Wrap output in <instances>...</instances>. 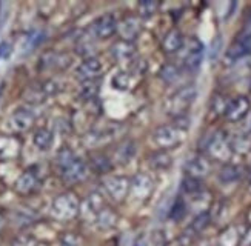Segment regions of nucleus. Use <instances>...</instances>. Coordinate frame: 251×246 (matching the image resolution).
Returning a JSON list of instances; mask_svg holds the SVG:
<instances>
[{"instance_id":"nucleus-1","label":"nucleus","mask_w":251,"mask_h":246,"mask_svg":"<svg viewBox=\"0 0 251 246\" xmlns=\"http://www.w3.org/2000/svg\"><path fill=\"white\" fill-rule=\"evenodd\" d=\"M79 212H80V201L73 192H63V194L57 196L52 200L51 216L56 220L60 222L71 220L75 216H79Z\"/></svg>"},{"instance_id":"nucleus-12","label":"nucleus","mask_w":251,"mask_h":246,"mask_svg":"<svg viewBox=\"0 0 251 246\" xmlns=\"http://www.w3.org/2000/svg\"><path fill=\"white\" fill-rule=\"evenodd\" d=\"M71 63V57L63 52L50 51L40 57V69H63L68 68Z\"/></svg>"},{"instance_id":"nucleus-10","label":"nucleus","mask_w":251,"mask_h":246,"mask_svg":"<svg viewBox=\"0 0 251 246\" xmlns=\"http://www.w3.org/2000/svg\"><path fill=\"white\" fill-rule=\"evenodd\" d=\"M105 208V200L100 192H91V194L86 197L80 203V216L86 222H96V217L99 216V212Z\"/></svg>"},{"instance_id":"nucleus-24","label":"nucleus","mask_w":251,"mask_h":246,"mask_svg":"<svg viewBox=\"0 0 251 246\" xmlns=\"http://www.w3.org/2000/svg\"><path fill=\"white\" fill-rule=\"evenodd\" d=\"M171 156L167 153V151H156V153H152L150 156V165L152 169H156V171H163V169H167L171 166Z\"/></svg>"},{"instance_id":"nucleus-37","label":"nucleus","mask_w":251,"mask_h":246,"mask_svg":"<svg viewBox=\"0 0 251 246\" xmlns=\"http://www.w3.org/2000/svg\"><path fill=\"white\" fill-rule=\"evenodd\" d=\"M5 224H6V216L2 211H0V231L5 228Z\"/></svg>"},{"instance_id":"nucleus-9","label":"nucleus","mask_w":251,"mask_h":246,"mask_svg":"<svg viewBox=\"0 0 251 246\" xmlns=\"http://www.w3.org/2000/svg\"><path fill=\"white\" fill-rule=\"evenodd\" d=\"M34 120H36V117H34V112H32L31 110L19 108L9 115L6 126L9 128V131H13V133H25L32 126Z\"/></svg>"},{"instance_id":"nucleus-14","label":"nucleus","mask_w":251,"mask_h":246,"mask_svg":"<svg viewBox=\"0 0 251 246\" xmlns=\"http://www.w3.org/2000/svg\"><path fill=\"white\" fill-rule=\"evenodd\" d=\"M140 31H142V22L137 16H128L122 22H119L117 33L121 34L122 40L125 42L134 40L140 34Z\"/></svg>"},{"instance_id":"nucleus-7","label":"nucleus","mask_w":251,"mask_h":246,"mask_svg":"<svg viewBox=\"0 0 251 246\" xmlns=\"http://www.w3.org/2000/svg\"><path fill=\"white\" fill-rule=\"evenodd\" d=\"M106 194L116 201H122L128 194L131 188V180L124 176H110L103 181Z\"/></svg>"},{"instance_id":"nucleus-28","label":"nucleus","mask_w":251,"mask_h":246,"mask_svg":"<svg viewBox=\"0 0 251 246\" xmlns=\"http://www.w3.org/2000/svg\"><path fill=\"white\" fill-rule=\"evenodd\" d=\"M91 166H93L94 171H97V173H108V171L113 168L110 158H108L106 156H103V154L93 156L91 157Z\"/></svg>"},{"instance_id":"nucleus-35","label":"nucleus","mask_w":251,"mask_h":246,"mask_svg":"<svg viewBox=\"0 0 251 246\" xmlns=\"http://www.w3.org/2000/svg\"><path fill=\"white\" fill-rule=\"evenodd\" d=\"M156 9H157V3L154 2V0H145V2L139 3V13L144 17L152 16L156 13Z\"/></svg>"},{"instance_id":"nucleus-36","label":"nucleus","mask_w":251,"mask_h":246,"mask_svg":"<svg viewBox=\"0 0 251 246\" xmlns=\"http://www.w3.org/2000/svg\"><path fill=\"white\" fill-rule=\"evenodd\" d=\"M208 222H210V214L203 212V214H201V216L193 222L191 229H194V232H201L206 226V224H208Z\"/></svg>"},{"instance_id":"nucleus-15","label":"nucleus","mask_w":251,"mask_h":246,"mask_svg":"<svg viewBox=\"0 0 251 246\" xmlns=\"http://www.w3.org/2000/svg\"><path fill=\"white\" fill-rule=\"evenodd\" d=\"M210 169H211V165L208 162V158H205L203 156H194L188 158L187 163H185V173L188 174V177H193V179L205 177L210 173Z\"/></svg>"},{"instance_id":"nucleus-34","label":"nucleus","mask_w":251,"mask_h":246,"mask_svg":"<svg viewBox=\"0 0 251 246\" xmlns=\"http://www.w3.org/2000/svg\"><path fill=\"white\" fill-rule=\"evenodd\" d=\"M162 79L165 80L167 83H174L179 79V68L174 65H167L165 68L162 69Z\"/></svg>"},{"instance_id":"nucleus-11","label":"nucleus","mask_w":251,"mask_h":246,"mask_svg":"<svg viewBox=\"0 0 251 246\" xmlns=\"http://www.w3.org/2000/svg\"><path fill=\"white\" fill-rule=\"evenodd\" d=\"M102 69H103V67L99 59L88 57L80 63L77 69H75V76H77V79H80L82 82H91L99 76Z\"/></svg>"},{"instance_id":"nucleus-6","label":"nucleus","mask_w":251,"mask_h":246,"mask_svg":"<svg viewBox=\"0 0 251 246\" xmlns=\"http://www.w3.org/2000/svg\"><path fill=\"white\" fill-rule=\"evenodd\" d=\"M206 153L216 160L228 162L233 154V148L222 133H216L213 137H210L208 145H206Z\"/></svg>"},{"instance_id":"nucleus-3","label":"nucleus","mask_w":251,"mask_h":246,"mask_svg":"<svg viewBox=\"0 0 251 246\" xmlns=\"http://www.w3.org/2000/svg\"><path fill=\"white\" fill-rule=\"evenodd\" d=\"M196 97H198V89H196V87H185L176 91L168 99V111L176 117L185 115V111L194 103Z\"/></svg>"},{"instance_id":"nucleus-13","label":"nucleus","mask_w":251,"mask_h":246,"mask_svg":"<svg viewBox=\"0 0 251 246\" xmlns=\"http://www.w3.org/2000/svg\"><path fill=\"white\" fill-rule=\"evenodd\" d=\"M152 186H154V183H152V180H151L150 176H147V174H136L133 179H131L129 192L136 199L145 200L152 192Z\"/></svg>"},{"instance_id":"nucleus-27","label":"nucleus","mask_w":251,"mask_h":246,"mask_svg":"<svg viewBox=\"0 0 251 246\" xmlns=\"http://www.w3.org/2000/svg\"><path fill=\"white\" fill-rule=\"evenodd\" d=\"M111 85L117 91H126L131 85V74L126 71H117L111 79Z\"/></svg>"},{"instance_id":"nucleus-32","label":"nucleus","mask_w":251,"mask_h":246,"mask_svg":"<svg viewBox=\"0 0 251 246\" xmlns=\"http://www.w3.org/2000/svg\"><path fill=\"white\" fill-rule=\"evenodd\" d=\"M182 188L185 192H188V194H198V192H201V181L199 179H193L187 176L183 179Z\"/></svg>"},{"instance_id":"nucleus-39","label":"nucleus","mask_w":251,"mask_h":246,"mask_svg":"<svg viewBox=\"0 0 251 246\" xmlns=\"http://www.w3.org/2000/svg\"><path fill=\"white\" fill-rule=\"evenodd\" d=\"M250 20H251V17H250Z\"/></svg>"},{"instance_id":"nucleus-18","label":"nucleus","mask_w":251,"mask_h":246,"mask_svg":"<svg viewBox=\"0 0 251 246\" xmlns=\"http://www.w3.org/2000/svg\"><path fill=\"white\" fill-rule=\"evenodd\" d=\"M39 183V177H37V173L34 169H28L25 171L24 174H22L17 181H16V191L22 196H28L31 194L32 191L36 189Z\"/></svg>"},{"instance_id":"nucleus-21","label":"nucleus","mask_w":251,"mask_h":246,"mask_svg":"<svg viewBox=\"0 0 251 246\" xmlns=\"http://www.w3.org/2000/svg\"><path fill=\"white\" fill-rule=\"evenodd\" d=\"M183 45H185L183 36L177 29H171L170 33L165 36V39H163V42H162L163 49H165L167 52H170V54H171V52L180 51L183 48Z\"/></svg>"},{"instance_id":"nucleus-20","label":"nucleus","mask_w":251,"mask_h":246,"mask_svg":"<svg viewBox=\"0 0 251 246\" xmlns=\"http://www.w3.org/2000/svg\"><path fill=\"white\" fill-rule=\"evenodd\" d=\"M117 222H119V217H117V214L111 209V208H103L100 212H99V216L96 217V226L99 228L100 231L103 232H108V231H111L117 226Z\"/></svg>"},{"instance_id":"nucleus-33","label":"nucleus","mask_w":251,"mask_h":246,"mask_svg":"<svg viewBox=\"0 0 251 246\" xmlns=\"http://www.w3.org/2000/svg\"><path fill=\"white\" fill-rule=\"evenodd\" d=\"M185 214H187V205H185V201L182 199L176 200V203H174L170 211V217L174 220H180Z\"/></svg>"},{"instance_id":"nucleus-16","label":"nucleus","mask_w":251,"mask_h":246,"mask_svg":"<svg viewBox=\"0 0 251 246\" xmlns=\"http://www.w3.org/2000/svg\"><path fill=\"white\" fill-rule=\"evenodd\" d=\"M250 106L251 105H250V100L247 97H237V99H234V100H231L230 103H228L224 114L226 117V120L239 122L248 114Z\"/></svg>"},{"instance_id":"nucleus-25","label":"nucleus","mask_w":251,"mask_h":246,"mask_svg":"<svg viewBox=\"0 0 251 246\" xmlns=\"http://www.w3.org/2000/svg\"><path fill=\"white\" fill-rule=\"evenodd\" d=\"M48 91H47V87L45 83H40V85H36V87H31L25 91V100L29 102V103H42L48 97Z\"/></svg>"},{"instance_id":"nucleus-2","label":"nucleus","mask_w":251,"mask_h":246,"mask_svg":"<svg viewBox=\"0 0 251 246\" xmlns=\"http://www.w3.org/2000/svg\"><path fill=\"white\" fill-rule=\"evenodd\" d=\"M57 168L60 171V177L65 185H75L88 177V165L75 156L71 160H68L67 163H63Z\"/></svg>"},{"instance_id":"nucleus-19","label":"nucleus","mask_w":251,"mask_h":246,"mask_svg":"<svg viewBox=\"0 0 251 246\" xmlns=\"http://www.w3.org/2000/svg\"><path fill=\"white\" fill-rule=\"evenodd\" d=\"M251 52V31L247 34H244L242 37H239L234 44L230 46V49H228L226 56L230 59H241L247 54H250Z\"/></svg>"},{"instance_id":"nucleus-26","label":"nucleus","mask_w":251,"mask_h":246,"mask_svg":"<svg viewBox=\"0 0 251 246\" xmlns=\"http://www.w3.org/2000/svg\"><path fill=\"white\" fill-rule=\"evenodd\" d=\"M137 153V148L136 143L133 140H126L124 142L121 146L117 148V153H116V158L119 160V163H126L133 158Z\"/></svg>"},{"instance_id":"nucleus-38","label":"nucleus","mask_w":251,"mask_h":246,"mask_svg":"<svg viewBox=\"0 0 251 246\" xmlns=\"http://www.w3.org/2000/svg\"><path fill=\"white\" fill-rule=\"evenodd\" d=\"M37 246H45V245H37Z\"/></svg>"},{"instance_id":"nucleus-23","label":"nucleus","mask_w":251,"mask_h":246,"mask_svg":"<svg viewBox=\"0 0 251 246\" xmlns=\"http://www.w3.org/2000/svg\"><path fill=\"white\" fill-rule=\"evenodd\" d=\"M36 214L31 209H16L13 211V216H11V222H13L16 226L24 228V226H29L32 224V222L36 220Z\"/></svg>"},{"instance_id":"nucleus-17","label":"nucleus","mask_w":251,"mask_h":246,"mask_svg":"<svg viewBox=\"0 0 251 246\" xmlns=\"http://www.w3.org/2000/svg\"><path fill=\"white\" fill-rule=\"evenodd\" d=\"M111 54L117 62L122 63H133L136 60V48L131 42L125 40H119L113 45L111 48Z\"/></svg>"},{"instance_id":"nucleus-29","label":"nucleus","mask_w":251,"mask_h":246,"mask_svg":"<svg viewBox=\"0 0 251 246\" xmlns=\"http://www.w3.org/2000/svg\"><path fill=\"white\" fill-rule=\"evenodd\" d=\"M60 246H83V240L75 232H63L59 239Z\"/></svg>"},{"instance_id":"nucleus-30","label":"nucleus","mask_w":251,"mask_h":246,"mask_svg":"<svg viewBox=\"0 0 251 246\" xmlns=\"http://www.w3.org/2000/svg\"><path fill=\"white\" fill-rule=\"evenodd\" d=\"M221 180L225 181V183H231V181L237 180L241 177V171H239L237 166L234 165H226L222 171H221Z\"/></svg>"},{"instance_id":"nucleus-8","label":"nucleus","mask_w":251,"mask_h":246,"mask_svg":"<svg viewBox=\"0 0 251 246\" xmlns=\"http://www.w3.org/2000/svg\"><path fill=\"white\" fill-rule=\"evenodd\" d=\"M185 52H183V67L193 71L196 68H199L201 62H202V57H203V45L199 39L196 37H191L187 44L183 45L182 48ZM180 49V51H182Z\"/></svg>"},{"instance_id":"nucleus-5","label":"nucleus","mask_w":251,"mask_h":246,"mask_svg":"<svg viewBox=\"0 0 251 246\" xmlns=\"http://www.w3.org/2000/svg\"><path fill=\"white\" fill-rule=\"evenodd\" d=\"M119 28V22L116 16L113 14H105L99 19H96L94 22L90 26V36L93 39L102 40V39H108L111 37L113 34L117 33Z\"/></svg>"},{"instance_id":"nucleus-4","label":"nucleus","mask_w":251,"mask_h":246,"mask_svg":"<svg viewBox=\"0 0 251 246\" xmlns=\"http://www.w3.org/2000/svg\"><path fill=\"white\" fill-rule=\"evenodd\" d=\"M183 137H185V131L177 128L176 125H163V126H159L154 131L152 140H154L157 146L163 149H170L182 143Z\"/></svg>"},{"instance_id":"nucleus-22","label":"nucleus","mask_w":251,"mask_h":246,"mask_svg":"<svg viewBox=\"0 0 251 246\" xmlns=\"http://www.w3.org/2000/svg\"><path fill=\"white\" fill-rule=\"evenodd\" d=\"M32 143L40 151H48L54 143V134L50 130H47V128H42L32 137Z\"/></svg>"},{"instance_id":"nucleus-31","label":"nucleus","mask_w":251,"mask_h":246,"mask_svg":"<svg viewBox=\"0 0 251 246\" xmlns=\"http://www.w3.org/2000/svg\"><path fill=\"white\" fill-rule=\"evenodd\" d=\"M39 242L31 234H19L11 242V246H37Z\"/></svg>"}]
</instances>
